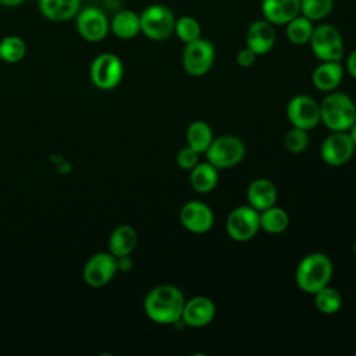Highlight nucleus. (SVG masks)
I'll return each instance as SVG.
<instances>
[{"label":"nucleus","instance_id":"f257e3e1","mask_svg":"<svg viewBox=\"0 0 356 356\" xmlns=\"http://www.w3.org/2000/svg\"><path fill=\"white\" fill-rule=\"evenodd\" d=\"M185 305L184 293L174 285L154 286L145 298L146 316L157 324H174L181 320Z\"/></svg>","mask_w":356,"mask_h":356},{"label":"nucleus","instance_id":"f03ea898","mask_svg":"<svg viewBox=\"0 0 356 356\" xmlns=\"http://www.w3.org/2000/svg\"><path fill=\"white\" fill-rule=\"evenodd\" d=\"M332 277L331 259L320 252L305 256L296 267L295 281L300 291L314 295L327 286Z\"/></svg>","mask_w":356,"mask_h":356},{"label":"nucleus","instance_id":"7ed1b4c3","mask_svg":"<svg viewBox=\"0 0 356 356\" xmlns=\"http://www.w3.org/2000/svg\"><path fill=\"white\" fill-rule=\"evenodd\" d=\"M356 121V106L342 92H328L320 103V122L332 132H346Z\"/></svg>","mask_w":356,"mask_h":356},{"label":"nucleus","instance_id":"20e7f679","mask_svg":"<svg viewBox=\"0 0 356 356\" xmlns=\"http://www.w3.org/2000/svg\"><path fill=\"white\" fill-rule=\"evenodd\" d=\"M140 32L152 40H165L175 29V17L164 4H150L140 14Z\"/></svg>","mask_w":356,"mask_h":356},{"label":"nucleus","instance_id":"39448f33","mask_svg":"<svg viewBox=\"0 0 356 356\" xmlns=\"http://www.w3.org/2000/svg\"><path fill=\"white\" fill-rule=\"evenodd\" d=\"M309 43L314 56L321 61H339L343 56V40L334 25L321 24L314 28Z\"/></svg>","mask_w":356,"mask_h":356},{"label":"nucleus","instance_id":"423d86ee","mask_svg":"<svg viewBox=\"0 0 356 356\" xmlns=\"http://www.w3.org/2000/svg\"><path fill=\"white\" fill-rule=\"evenodd\" d=\"M204 153L207 156V161L217 170L231 168L242 161L245 156V145L234 135H221L211 140Z\"/></svg>","mask_w":356,"mask_h":356},{"label":"nucleus","instance_id":"0eeeda50","mask_svg":"<svg viewBox=\"0 0 356 356\" xmlns=\"http://www.w3.org/2000/svg\"><path fill=\"white\" fill-rule=\"evenodd\" d=\"M214 58V46L207 39L197 38L185 43L182 51V67L189 75L202 76L210 71Z\"/></svg>","mask_w":356,"mask_h":356},{"label":"nucleus","instance_id":"6e6552de","mask_svg":"<svg viewBox=\"0 0 356 356\" xmlns=\"http://www.w3.org/2000/svg\"><path fill=\"white\" fill-rule=\"evenodd\" d=\"M227 234L238 242L252 239L260 229V211L252 206H239L234 209L225 222Z\"/></svg>","mask_w":356,"mask_h":356},{"label":"nucleus","instance_id":"1a4fd4ad","mask_svg":"<svg viewBox=\"0 0 356 356\" xmlns=\"http://www.w3.org/2000/svg\"><path fill=\"white\" fill-rule=\"evenodd\" d=\"M124 75V67L118 56L113 53L99 54L90 65V78L96 88L110 90L115 88Z\"/></svg>","mask_w":356,"mask_h":356},{"label":"nucleus","instance_id":"9d476101","mask_svg":"<svg viewBox=\"0 0 356 356\" xmlns=\"http://www.w3.org/2000/svg\"><path fill=\"white\" fill-rule=\"evenodd\" d=\"M286 117L292 127L309 131L320 122V103L309 95H296L288 102Z\"/></svg>","mask_w":356,"mask_h":356},{"label":"nucleus","instance_id":"9b49d317","mask_svg":"<svg viewBox=\"0 0 356 356\" xmlns=\"http://www.w3.org/2000/svg\"><path fill=\"white\" fill-rule=\"evenodd\" d=\"M78 33L88 42L103 40L110 31V21L106 14L96 7H86L79 10L75 17Z\"/></svg>","mask_w":356,"mask_h":356},{"label":"nucleus","instance_id":"f8f14e48","mask_svg":"<svg viewBox=\"0 0 356 356\" xmlns=\"http://www.w3.org/2000/svg\"><path fill=\"white\" fill-rule=\"evenodd\" d=\"M117 270V257L111 253L100 252L86 261L83 267V280L88 285L100 288L113 280Z\"/></svg>","mask_w":356,"mask_h":356},{"label":"nucleus","instance_id":"ddd939ff","mask_svg":"<svg viewBox=\"0 0 356 356\" xmlns=\"http://www.w3.org/2000/svg\"><path fill=\"white\" fill-rule=\"evenodd\" d=\"M355 143L346 132H332L321 143L320 156L328 165H342L350 160L355 153Z\"/></svg>","mask_w":356,"mask_h":356},{"label":"nucleus","instance_id":"4468645a","mask_svg":"<svg viewBox=\"0 0 356 356\" xmlns=\"http://www.w3.org/2000/svg\"><path fill=\"white\" fill-rule=\"evenodd\" d=\"M179 221L185 229L193 234H204L214 224V214L210 206L199 200L186 202L179 211Z\"/></svg>","mask_w":356,"mask_h":356},{"label":"nucleus","instance_id":"2eb2a0df","mask_svg":"<svg viewBox=\"0 0 356 356\" xmlns=\"http://www.w3.org/2000/svg\"><path fill=\"white\" fill-rule=\"evenodd\" d=\"M216 316V305L207 296H195L185 300L181 321L193 328H200L211 323Z\"/></svg>","mask_w":356,"mask_h":356},{"label":"nucleus","instance_id":"dca6fc26","mask_svg":"<svg viewBox=\"0 0 356 356\" xmlns=\"http://www.w3.org/2000/svg\"><path fill=\"white\" fill-rule=\"evenodd\" d=\"M246 47L253 50L257 56L267 54L275 43V29L267 19L253 21L246 31Z\"/></svg>","mask_w":356,"mask_h":356},{"label":"nucleus","instance_id":"f3484780","mask_svg":"<svg viewBox=\"0 0 356 356\" xmlns=\"http://www.w3.org/2000/svg\"><path fill=\"white\" fill-rule=\"evenodd\" d=\"M261 13L273 25H285L300 14V0H261Z\"/></svg>","mask_w":356,"mask_h":356},{"label":"nucleus","instance_id":"a211bd4d","mask_svg":"<svg viewBox=\"0 0 356 356\" xmlns=\"http://www.w3.org/2000/svg\"><path fill=\"white\" fill-rule=\"evenodd\" d=\"M246 199L249 206H252L257 211H263L275 204V200H277L275 185L267 178H256L248 186Z\"/></svg>","mask_w":356,"mask_h":356},{"label":"nucleus","instance_id":"6ab92c4d","mask_svg":"<svg viewBox=\"0 0 356 356\" xmlns=\"http://www.w3.org/2000/svg\"><path fill=\"white\" fill-rule=\"evenodd\" d=\"M343 78V68L339 61H321L313 74L312 82L321 92L335 90Z\"/></svg>","mask_w":356,"mask_h":356},{"label":"nucleus","instance_id":"aec40b11","mask_svg":"<svg viewBox=\"0 0 356 356\" xmlns=\"http://www.w3.org/2000/svg\"><path fill=\"white\" fill-rule=\"evenodd\" d=\"M39 10L47 19L63 22L76 17L81 0H39Z\"/></svg>","mask_w":356,"mask_h":356},{"label":"nucleus","instance_id":"412c9836","mask_svg":"<svg viewBox=\"0 0 356 356\" xmlns=\"http://www.w3.org/2000/svg\"><path fill=\"white\" fill-rule=\"evenodd\" d=\"M138 242L136 231L129 225H118L110 235L108 249L115 257L129 256Z\"/></svg>","mask_w":356,"mask_h":356},{"label":"nucleus","instance_id":"4be33fe9","mask_svg":"<svg viewBox=\"0 0 356 356\" xmlns=\"http://www.w3.org/2000/svg\"><path fill=\"white\" fill-rule=\"evenodd\" d=\"M189 182L196 192L209 193L218 184V170L209 161L197 163L191 170Z\"/></svg>","mask_w":356,"mask_h":356},{"label":"nucleus","instance_id":"5701e85b","mask_svg":"<svg viewBox=\"0 0 356 356\" xmlns=\"http://www.w3.org/2000/svg\"><path fill=\"white\" fill-rule=\"evenodd\" d=\"M111 32L120 39H132L140 32V18L132 10H121L111 18Z\"/></svg>","mask_w":356,"mask_h":356},{"label":"nucleus","instance_id":"b1692460","mask_svg":"<svg viewBox=\"0 0 356 356\" xmlns=\"http://www.w3.org/2000/svg\"><path fill=\"white\" fill-rule=\"evenodd\" d=\"M213 139V131L206 121L199 120L189 124L186 129V142L188 146L195 149L197 153H204Z\"/></svg>","mask_w":356,"mask_h":356},{"label":"nucleus","instance_id":"393cba45","mask_svg":"<svg viewBox=\"0 0 356 356\" xmlns=\"http://www.w3.org/2000/svg\"><path fill=\"white\" fill-rule=\"evenodd\" d=\"M289 224L288 213L277 206L260 211V228L267 234H281Z\"/></svg>","mask_w":356,"mask_h":356},{"label":"nucleus","instance_id":"a878e982","mask_svg":"<svg viewBox=\"0 0 356 356\" xmlns=\"http://www.w3.org/2000/svg\"><path fill=\"white\" fill-rule=\"evenodd\" d=\"M286 25V38L293 44H305L309 43L312 33H313V21L306 18L305 15L299 14L298 17L292 18Z\"/></svg>","mask_w":356,"mask_h":356},{"label":"nucleus","instance_id":"bb28decb","mask_svg":"<svg viewBox=\"0 0 356 356\" xmlns=\"http://www.w3.org/2000/svg\"><path fill=\"white\" fill-rule=\"evenodd\" d=\"M26 53V44L19 36H6L0 40V60L4 63H18L24 58Z\"/></svg>","mask_w":356,"mask_h":356},{"label":"nucleus","instance_id":"cd10ccee","mask_svg":"<svg viewBox=\"0 0 356 356\" xmlns=\"http://www.w3.org/2000/svg\"><path fill=\"white\" fill-rule=\"evenodd\" d=\"M314 305L323 314H334L342 306V296L337 289L327 285L314 293Z\"/></svg>","mask_w":356,"mask_h":356},{"label":"nucleus","instance_id":"c85d7f7f","mask_svg":"<svg viewBox=\"0 0 356 356\" xmlns=\"http://www.w3.org/2000/svg\"><path fill=\"white\" fill-rule=\"evenodd\" d=\"M334 0H300V14L310 21H320L331 13Z\"/></svg>","mask_w":356,"mask_h":356},{"label":"nucleus","instance_id":"c756f323","mask_svg":"<svg viewBox=\"0 0 356 356\" xmlns=\"http://www.w3.org/2000/svg\"><path fill=\"white\" fill-rule=\"evenodd\" d=\"M174 33L184 43L192 42V40L200 38V24L193 17L184 15V17L175 19Z\"/></svg>","mask_w":356,"mask_h":356},{"label":"nucleus","instance_id":"7c9ffc66","mask_svg":"<svg viewBox=\"0 0 356 356\" xmlns=\"http://www.w3.org/2000/svg\"><path fill=\"white\" fill-rule=\"evenodd\" d=\"M284 145L291 153H300L309 145L307 131L292 127L284 136Z\"/></svg>","mask_w":356,"mask_h":356},{"label":"nucleus","instance_id":"2f4dec72","mask_svg":"<svg viewBox=\"0 0 356 356\" xmlns=\"http://www.w3.org/2000/svg\"><path fill=\"white\" fill-rule=\"evenodd\" d=\"M199 154L195 149H192L191 146H185L182 147L178 154H177V163L179 165V168L182 170H192L197 163H199Z\"/></svg>","mask_w":356,"mask_h":356},{"label":"nucleus","instance_id":"473e14b6","mask_svg":"<svg viewBox=\"0 0 356 356\" xmlns=\"http://www.w3.org/2000/svg\"><path fill=\"white\" fill-rule=\"evenodd\" d=\"M256 57H257V54L253 50H250L249 47H243L236 54V63H238V65H241L243 68H248V67L254 64Z\"/></svg>","mask_w":356,"mask_h":356},{"label":"nucleus","instance_id":"72a5a7b5","mask_svg":"<svg viewBox=\"0 0 356 356\" xmlns=\"http://www.w3.org/2000/svg\"><path fill=\"white\" fill-rule=\"evenodd\" d=\"M346 70L356 79V50H353L349 54V57L346 60Z\"/></svg>","mask_w":356,"mask_h":356},{"label":"nucleus","instance_id":"f704fd0d","mask_svg":"<svg viewBox=\"0 0 356 356\" xmlns=\"http://www.w3.org/2000/svg\"><path fill=\"white\" fill-rule=\"evenodd\" d=\"M21 3H24V0H0V4L6 7H17Z\"/></svg>","mask_w":356,"mask_h":356},{"label":"nucleus","instance_id":"c9c22d12","mask_svg":"<svg viewBox=\"0 0 356 356\" xmlns=\"http://www.w3.org/2000/svg\"><path fill=\"white\" fill-rule=\"evenodd\" d=\"M349 136L352 138V140H353V143H355V146H356V121H355V124L349 128Z\"/></svg>","mask_w":356,"mask_h":356},{"label":"nucleus","instance_id":"e433bc0d","mask_svg":"<svg viewBox=\"0 0 356 356\" xmlns=\"http://www.w3.org/2000/svg\"><path fill=\"white\" fill-rule=\"evenodd\" d=\"M353 252H355V256H356V242H355V245H353Z\"/></svg>","mask_w":356,"mask_h":356},{"label":"nucleus","instance_id":"4c0bfd02","mask_svg":"<svg viewBox=\"0 0 356 356\" xmlns=\"http://www.w3.org/2000/svg\"><path fill=\"white\" fill-rule=\"evenodd\" d=\"M355 356H356V352H355Z\"/></svg>","mask_w":356,"mask_h":356}]
</instances>
